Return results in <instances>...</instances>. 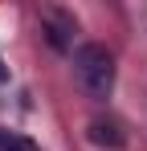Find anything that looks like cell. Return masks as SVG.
Instances as JSON below:
<instances>
[{
	"label": "cell",
	"mask_w": 147,
	"mask_h": 151,
	"mask_svg": "<svg viewBox=\"0 0 147 151\" xmlns=\"http://www.w3.org/2000/svg\"><path fill=\"white\" fill-rule=\"evenodd\" d=\"M74 78H78V86H82L86 98L106 102L110 90H115V57H110V49L98 45V41L78 45L74 49Z\"/></svg>",
	"instance_id": "cell-1"
},
{
	"label": "cell",
	"mask_w": 147,
	"mask_h": 151,
	"mask_svg": "<svg viewBox=\"0 0 147 151\" xmlns=\"http://www.w3.org/2000/svg\"><path fill=\"white\" fill-rule=\"evenodd\" d=\"M41 25H45L49 45H53V49H70L74 33H78V25H74V17H70V12H57V8H49L45 17H41Z\"/></svg>",
	"instance_id": "cell-2"
},
{
	"label": "cell",
	"mask_w": 147,
	"mask_h": 151,
	"mask_svg": "<svg viewBox=\"0 0 147 151\" xmlns=\"http://www.w3.org/2000/svg\"><path fill=\"white\" fill-rule=\"evenodd\" d=\"M90 143H98V147H122V127L115 119H94L90 123Z\"/></svg>",
	"instance_id": "cell-3"
},
{
	"label": "cell",
	"mask_w": 147,
	"mask_h": 151,
	"mask_svg": "<svg viewBox=\"0 0 147 151\" xmlns=\"http://www.w3.org/2000/svg\"><path fill=\"white\" fill-rule=\"evenodd\" d=\"M0 151H41L29 135H21V131H4L0 127Z\"/></svg>",
	"instance_id": "cell-4"
},
{
	"label": "cell",
	"mask_w": 147,
	"mask_h": 151,
	"mask_svg": "<svg viewBox=\"0 0 147 151\" xmlns=\"http://www.w3.org/2000/svg\"><path fill=\"white\" fill-rule=\"evenodd\" d=\"M4 78H8V70H4V61H0V82H4Z\"/></svg>",
	"instance_id": "cell-5"
}]
</instances>
